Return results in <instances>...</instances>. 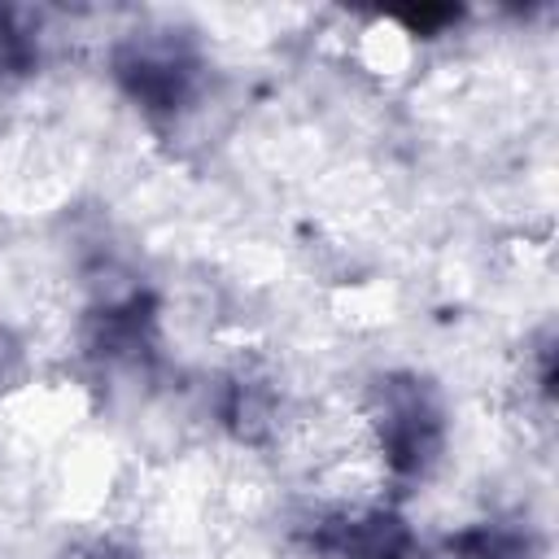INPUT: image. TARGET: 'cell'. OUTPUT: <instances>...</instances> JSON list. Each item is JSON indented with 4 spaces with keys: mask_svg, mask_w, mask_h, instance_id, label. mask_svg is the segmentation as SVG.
Instances as JSON below:
<instances>
[{
    "mask_svg": "<svg viewBox=\"0 0 559 559\" xmlns=\"http://www.w3.org/2000/svg\"><path fill=\"white\" fill-rule=\"evenodd\" d=\"M109 79L153 127H179L210 92V57L197 31L153 22L109 44Z\"/></svg>",
    "mask_w": 559,
    "mask_h": 559,
    "instance_id": "cell-1",
    "label": "cell"
},
{
    "mask_svg": "<svg viewBox=\"0 0 559 559\" xmlns=\"http://www.w3.org/2000/svg\"><path fill=\"white\" fill-rule=\"evenodd\" d=\"M367 428L397 489L424 485L450 445L445 393L419 371H380L367 384Z\"/></svg>",
    "mask_w": 559,
    "mask_h": 559,
    "instance_id": "cell-2",
    "label": "cell"
},
{
    "mask_svg": "<svg viewBox=\"0 0 559 559\" xmlns=\"http://www.w3.org/2000/svg\"><path fill=\"white\" fill-rule=\"evenodd\" d=\"M83 358L105 384H148L162 362V310L144 280L105 271L79 332Z\"/></svg>",
    "mask_w": 559,
    "mask_h": 559,
    "instance_id": "cell-3",
    "label": "cell"
},
{
    "mask_svg": "<svg viewBox=\"0 0 559 559\" xmlns=\"http://www.w3.org/2000/svg\"><path fill=\"white\" fill-rule=\"evenodd\" d=\"M214 419L245 445L271 441L280 424V389L258 371H227L214 389Z\"/></svg>",
    "mask_w": 559,
    "mask_h": 559,
    "instance_id": "cell-4",
    "label": "cell"
},
{
    "mask_svg": "<svg viewBox=\"0 0 559 559\" xmlns=\"http://www.w3.org/2000/svg\"><path fill=\"white\" fill-rule=\"evenodd\" d=\"M419 559H546V546L524 520H476L424 546Z\"/></svg>",
    "mask_w": 559,
    "mask_h": 559,
    "instance_id": "cell-5",
    "label": "cell"
},
{
    "mask_svg": "<svg viewBox=\"0 0 559 559\" xmlns=\"http://www.w3.org/2000/svg\"><path fill=\"white\" fill-rule=\"evenodd\" d=\"M39 61H44L39 13L0 4V87L31 79L39 70Z\"/></svg>",
    "mask_w": 559,
    "mask_h": 559,
    "instance_id": "cell-6",
    "label": "cell"
},
{
    "mask_svg": "<svg viewBox=\"0 0 559 559\" xmlns=\"http://www.w3.org/2000/svg\"><path fill=\"white\" fill-rule=\"evenodd\" d=\"M550 384H555V332L542 328V336L533 341V389L542 402H550Z\"/></svg>",
    "mask_w": 559,
    "mask_h": 559,
    "instance_id": "cell-7",
    "label": "cell"
},
{
    "mask_svg": "<svg viewBox=\"0 0 559 559\" xmlns=\"http://www.w3.org/2000/svg\"><path fill=\"white\" fill-rule=\"evenodd\" d=\"M61 559H144L135 546H127V542H118V537H83V542H74Z\"/></svg>",
    "mask_w": 559,
    "mask_h": 559,
    "instance_id": "cell-8",
    "label": "cell"
}]
</instances>
